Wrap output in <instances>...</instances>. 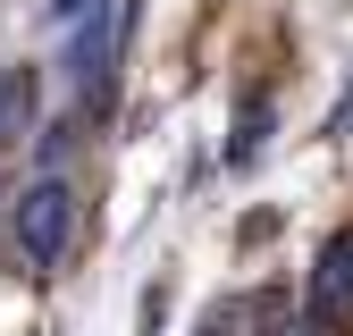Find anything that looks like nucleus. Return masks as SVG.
<instances>
[{"instance_id": "20e7f679", "label": "nucleus", "mask_w": 353, "mask_h": 336, "mask_svg": "<svg viewBox=\"0 0 353 336\" xmlns=\"http://www.w3.org/2000/svg\"><path fill=\"white\" fill-rule=\"evenodd\" d=\"M51 9H59V17H76V9H84V0H51Z\"/></svg>"}, {"instance_id": "f257e3e1", "label": "nucleus", "mask_w": 353, "mask_h": 336, "mask_svg": "<svg viewBox=\"0 0 353 336\" xmlns=\"http://www.w3.org/2000/svg\"><path fill=\"white\" fill-rule=\"evenodd\" d=\"M68 235H76V193L59 177L26 185V202H17V252H26L34 269H59L68 261Z\"/></svg>"}, {"instance_id": "f03ea898", "label": "nucleus", "mask_w": 353, "mask_h": 336, "mask_svg": "<svg viewBox=\"0 0 353 336\" xmlns=\"http://www.w3.org/2000/svg\"><path fill=\"white\" fill-rule=\"evenodd\" d=\"M312 311L320 319H353V235H336L320 252V277H312Z\"/></svg>"}, {"instance_id": "7ed1b4c3", "label": "nucleus", "mask_w": 353, "mask_h": 336, "mask_svg": "<svg viewBox=\"0 0 353 336\" xmlns=\"http://www.w3.org/2000/svg\"><path fill=\"white\" fill-rule=\"evenodd\" d=\"M26 109H34V76L0 67V135H17V126H26Z\"/></svg>"}]
</instances>
